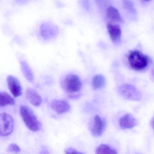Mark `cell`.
Listing matches in <instances>:
<instances>
[{"label": "cell", "mask_w": 154, "mask_h": 154, "mask_svg": "<svg viewBox=\"0 0 154 154\" xmlns=\"http://www.w3.org/2000/svg\"><path fill=\"white\" fill-rule=\"evenodd\" d=\"M128 60L130 67L133 70L138 71L146 69L149 65L151 61L148 56L138 50L130 52Z\"/></svg>", "instance_id": "obj_1"}, {"label": "cell", "mask_w": 154, "mask_h": 154, "mask_svg": "<svg viewBox=\"0 0 154 154\" xmlns=\"http://www.w3.org/2000/svg\"><path fill=\"white\" fill-rule=\"evenodd\" d=\"M20 113L22 120L28 128L32 131H39L42 128V124L34 112L26 105H21Z\"/></svg>", "instance_id": "obj_2"}, {"label": "cell", "mask_w": 154, "mask_h": 154, "mask_svg": "<svg viewBox=\"0 0 154 154\" xmlns=\"http://www.w3.org/2000/svg\"><path fill=\"white\" fill-rule=\"evenodd\" d=\"M120 95L124 99L129 100L139 101L142 99V94L135 86L128 84H123L118 89Z\"/></svg>", "instance_id": "obj_3"}, {"label": "cell", "mask_w": 154, "mask_h": 154, "mask_svg": "<svg viewBox=\"0 0 154 154\" xmlns=\"http://www.w3.org/2000/svg\"><path fill=\"white\" fill-rule=\"evenodd\" d=\"M63 88L70 94H76L81 90L82 82L78 75L74 74L67 75L63 80Z\"/></svg>", "instance_id": "obj_4"}, {"label": "cell", "mask_w": 154, "mask_h": 154, "mask_svg": "<svg viewBox=\"0 0 154 154\" xmlns=\"http://www.w3.org/2000/svg\"><path fill=\"white\" fill-rule=\"evenodd\" d=\"M0 135L1 137L9 136L14 128L13 118L9 114L2 112L0 115Z\"/></svg>", "instance_id": "obj_5"}, {"label": "cell", "mask_w": 154, "mask_h": 154, "mask_svg": "<svg viewBox=\"0 0 154 154\" xmlns=\"http://www.w3.org/2000/svg\"><path fill=\"white\" fill-rule=\"evenodd\" d=\"M40 32L42 37L45 40L54 38L59 34V29L51 22H45L40 26Z\"/></svg>", "instance_id": "obj_6"}, {"label": "cell", "mask_w": 154, "mask_h": 154, "mask_svg": "<svg viewBox=\"0 0 154 154\" xmlns=\"http://www.w3.org/2000/svg\"><path fill=\"white\" fill-rule=\"evenodd\" d=\"M8 86L11 92L15 98L22 94V87L19 81L16 77L9 75L7 78Z\"/></svg>", "instance_id": "obj_7"}, {"label": "cell", "mask_w": 154, "mask_h": 154, "mask_svg": "<svg viewBox=\"0 0 154 154\" xmlns=\"http://www.w3.org/2000/svg\"><path fill=\"white\" fill-rule=\"evenodd\" d=\"M106 127V122L103 119L96 115L94 119L91 131L93 136L100 137L102 135Z\"/></svg>", "instance_id": "obj_8"}, {"label": "cell", "mask_w": 154, "mask_h": 154, "mask_svg": "<svg viewBox=\"0 0 154 154\" xmlns=\"http://www.w3.org/2000/svg\"><path fill=\"white\" fill-rule=\"evenodd\" d=\"M50 106L52 109L58 114L66 113L71 109L70 104L65 100H53L51 102Z\"/></svg>", "instance_id": "obj_9"}, {"label": "cell", "mask_w": 154, "mask_h": 154, "mask_svg": "<svg viewBox=\"0 0 154 154\" xmlns=\"http://www.w3.org/2000/svg\"><path fill=\"white\" fill-rule=\"evenodd\" d=\"M107 30L111 39L114 43H119L120 41L122 30L120 26L116 24L108 23L107 26Z\"/></svg>", "instance_id": "obj_10"}, {"label": "cell", "mask_w": 154, "mask_h": 154, "mask_svg": "<svg viewBox=\"0 0 154 154\" xmlns=\"http://www.w3.org/2000/svg\"><path fill=\"white\" fill-rule=\"evenodd\" d=\"M138 124L137 120L131 114L123 115L119 120V125L122 129H131L137 126Z\"/></svg>", "instance_id": "obj_11"}, {"label": "cell", "mask_w": 154, "mask_h": 154, "mask_svg": "<svg viewBox=\"0 0 154 154\" xmlns=\"http://www.w3.org/2000/svg\"><path fill=\"white\" fill-rule=\"evenodd\" d=\"M26 98L34 106L38 107L41 105L42 99L37 91L31 88H28L26 91Z\"/></svg>", "instance_id": "obj_12"}, {"label": "cell", "mask_w": 154, "mask_h": 154, "mask_svg": "<svg viewBox=\"0 0 154 154\" xmlns=\"http://www.w3.org/2000/svg\"><path fill=\"white\" fill-rule=\"evenodd\" d=\"M20 65L21 71L25 78L30 82H33L34 80V73L28 64L25 61H21Z\"/></svg>", "instance_id": "obj_13"}, {"label": "cell", "mask_w": 154, "mask_h": 154, "mask_svg": "<svg viewBox=\"0 0 154 154\" xmlns=\"http://www.w3.org/2000/svg\"><path fill=\"white\" fill-rule=\"evenodd\" d=\"M107 17L108 19L115 21V22H120L122 20V17L119 10L116 8L112 6H110L107 8Z\"/></svg>", "instance_id": "obj_14"}, {"label": "cell", "mask_w": 154, "mask_h": 154, "mask_svg": "<svg viewBox=\"0 0 154 154\" xmlns=\"http://www.w3.org/2000/svg\"><path fill=\"white\" fill-rule=\"evenodd\" d=\"M15 100L8 93L5 91L0 92V106L5 107L7 105L15 104Z\"/></svg>", "instance_id": "obj_15"}, {"label": "cell", "mask_w": 154, "mask_h": 154, "mask_svg": "<svg viewBox=\"0 0 154 154\" xmlns=\"http://www.w3.org/2000/svg\"><path fill=\"white\" fill-rule=\"evenodd\" d=\"M105 84L106 80L105 77L102 75H97L93 78L92 85L94 90H99L103 88Z\"/></svg>", "instance_id": "obj_16"}, {"label": "cell", "mask_w": 154, "mask_h": 154, "mask_svg": "<svg viewBox=\"0 0 154 154\" xmlns=\"http://www.w3.org/2000/svg\"><path fill=\"white\" fill-rule=\"evenodd\" d=\"M96 154H118L116 149L106 144H101L96 149Z\"/></svg>", "instance_id": "obj_17"}, {"label": "cell", "mask_w": 154, "mask_h": 154, "mask_svg": "<svg viewBox=\"0 0 154 154\" xmlns=\"http://www.w3.org/2000/svg\"><path fill=\"white\" fill-rule=\"evenodd\" d=\"M7 151L8 152L19 153L20 151V149L17 144H15V143H12V144H10L9 146Z\"/></svg>", "instance_id": "obj_18"}, {"label": "cell", "mask_w": 154, "mask_h": 154, "mask_svg": "<svg viewBox=\"0 0 154 154\" xmlns=\"http://www.w3.org/2000/svg\"><path fill=\"white\" fill-rule=\"evenodd\" d=\"M81 5L83 8L86 10H89L90 8V4L89 0H81Z\"/></svg>", "instance_id": "obj_19"}, {"label": "cell", "mask_w": 154, "mask_h": 154, "mask_svg": "<svg viewBox=\"0 0 154 154\" xmlns=\"http://www.w3.org/2000/svg\"><path fill=\"white\" fill-rule=\"evenodd\" d=\"M65 153L66 154H69V153H75V154H83L82 152H79V151H77L76 149H75L73 148H68L66 149L65 150Z\"/></svg>", "instance_id": "obj_20"}, {"label": "cell", "mask_w": 154, "mask_h": 154, "mask_svg": "<svg viewBox=\"0 0 154 154\" xmlns=\"http://www.w3.org/2000/svg\"><path fill=\"white\" fill-rule=\"evenodd\" d=\"M123 5L124 6V8L128 9H131L132 7L131 2L129 1L128 0H123Z\"/></svg>", "instance_id": "obj_21"}, {"label": "cell", "mask_w": 154, "mask_h": 154, "mask_svg": "<svg viewBox=\"0 0 154 154\" xmlns=\"http://www.w3.org/2000/svg\"><path fill=\"white\" fill-rule=\"evenodd\" d=\"M27 0H16V1L18 2V3H20V4H24L26 2Z\"/></svg>", "instance_id": "obj_22"}, {"label": "cell", "mask_w": 154, "mask_h": 154, "mask_svg": "<svg viewBox=\"0 0 154 154\" xmlns=\"http://www.w3.org/2000/svg\"><path fill=\"white\" fill-rule=\"evenodd\" d=\"M151 126H152V128L154 129V118L152 119V121H151Z\"/></svg>", "instance_id": "obj_23"}, {"label": "cell", "mask_w": 154, "mask_h": 154, "mask_svg": "<svg viewBox=\"0 0 154 154\" xmlns=\"http://www.w3.org/2000/svg\"><path fill=\"white\" fill-rule=\"evenodd\" d=\"M145 1H150V0H145Z\"/></svg>", "instance_id": "obj_24"}]
</instances>
